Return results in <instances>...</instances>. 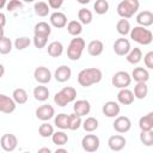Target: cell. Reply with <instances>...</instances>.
Masks as SVG:
<instances>
[{"mask_svg": "<svg viewBox=\"0 0 153 153\" xmlns=\"http://www.w3.org/2000/svg\"><path fill=\"white\" fill-rule=\"evenodd\" d=\"M103 78V73L99 68L91 67L84 68L78 74V82L82 87H90L93 84H98Z\"/></svg>", "mask_w": 153, "mask_h": 153, "instance_id": "6da1fadb", "label": "cell"}, {"mask_svg": "<svg viewBox=\"0 0 153 153\" xmlns=\"http://www.w3.org/2000/svg\"><path fill=\"white\" fill-rule=\"evenodd\" d=\"M130 38L133 41H135L136 43L139 44H142V45H148L152 43L153 41V33L151 30L146 29L145 26H135L134 29H130Z\"/></svg>", "mask_w": 153, "mask_h": 153, "instance_id": "7a4b0ae2", "label": "cell"}, {"mask_svg": "<svg viewBox=\"0 0 153 153\" xmlns=\"http://www.w3.org/2000/svg\"><path fill=\"white\" fill-rule=\"evenodd\" d=\"M85 45L86 44H85L84 38L75 36L74 38H72V41L69 42V44L67 47V57L71 61H78L82 55Z\"/></svg>", "mask_w": 153, "mask_h": 153, "instance_id": "3957f363", "label": "cell"}, {"mask_svg": "<svg viewBox=\"0 0 153 153\" xmlns=\"http://www.w3.org/2000/svg\"><path fill=\"white\" fill-rule=\"evenodd\" d=\"M75 98H76V90L72 86H66L61 91L55 93L54 103L57 106H66L67 104L74 102Z\"/></svg>", "mask_w": 153, "mask_h": 153, "instance_id": "277c9868", "label": "cell"}, {"mask_svg": "<svg viewBox=\"0 0 153 153\" xmlns=\"http://www.w3.org/2000/svg\"><path fill=\"white\" fill-rule=\"evenodd\" d=\"M140 2L139 0H122L117 5V14L121 18H131L139 10Z\"/></svg>", "mask_w": 153, "mask_h": 153, "instance_id": "5b68a950", "label": "cell"}, {"mask_svg": "<svg viewBox=\"0 0 153 153\" xmlns=\"http://www.w3.org/2000/svg\"><path fill=\"white\" fill-rule=\"evenodd\" d=\"M111 82L115 87L117 88H126L130 85L131 82V76L128 72H124V71H118L116 72L112 78H111Z\"/></svg>", "mask_w": 153, "mask_h": 153, "instance_id": "8992f818", "label": "cell"}, {"mask_svg": "<svg viewBox=\"0 0 153 153\" xmlns=\"http://www.w3.org/2000/svg\"><path fill=\"white\" fill-rule=\"evenodd\" d=\"M99 145H100V141H99V137L94 134H86L82 140H81V147L84 151L86 152H96L98 151L99 148Z\"/></svg>", "mask_w": 153, "mask_h": 153, "instance_id": "52a82bcc", "label": "cell"}, {"mask_svg": "<svg viewBox=\"0 0 153 153\" xmlns=\"http://www.w3.org/2000/svg\"><path fill=\"white\" fill-rule=\"evenodd\" d=\"M112 127H114V129L117 133L124 134V133H127V131L130 130V128H131V121L127 116H116L115 117V121L112 123Z\"/></svg>", "mask_w": 153, "mask_h": 153, "instance_id": "ba28073f", "label": "cell"}, {"mask_svg": "<svg viewBox=\"0 0 153 153\" xmlns=\"http://www.w3.org/2000/svg\"><path fill=\"white\" fill-rule=\"evenodd\" d=\"M18 139L13 134H4L0 139V146L5 152H13L17 148Z\"/></svg>", "mask_w": 153, "mask_h": 153, "instance_id": "9c48e42d", "label": "cell"}, {"mask_svg": "<svg viewBox=\"0 0 153 153\" xmlns=\"http://www.w3.org/2000/svg\"><path fill=\"white\" fill-rule=\"evenodd\" d=\"M112 48H114L115 54H116V55H118V56H126V55L129 53V50L131 49L129 39L124 38V37L117 38V39L115 41V43H114Z\"/></svg>", "mask_w": 153, "mask_h": 153, "instance_id": "30bf717a", "label": "cell"}, {"mask_svg": "<svg viewBox=\"0 0 153 153\" xmlns=\"http://www.w3.org/2000/svg\"><path fill=\"white\" fill-rule=\"evenodd\" d=\"M33 76H35V80H36L38 84H42V85L48 84V82L51 80V78H53L50 69L47 68V67H44V66L37 67V68L35 69V72H33Z\"/></svg>", "mask_w": 153, "mask_h": 153, "instance_id": "8fae6325", "label": "cell"}, {"mask_svg": "<svg viewBox=\"0 0 153 153\" xmlns=\"http://www.w3.org/2000/svg\"><path fill=\"white\" fill-rule=\"evenodd\" d=\"M55 116V109L50 104H43L36 109V117L41 121H49Z\"/></svg>", "mask_w": 153, "mask_h": 153, "instance_id": "7c38bea8", "label": "cell"}, {"mask_svg": "<svg viewBox=\"0 0 153 153\" xmlns=\"http://www.w3.org/2000/svg\"><path fill=\"white\" fill-rule=\"evenodd\" d=\"M16 102L13 100V98L0 93V112L4 114H11L16 110Z\"/></svg>", "mask_w": 153, "mask_h": 153, "instance_id": "4fadbf2b", "label": "cell"}, {"mask_svg": "<svg viewBox=\"0 0 153 153\" xmlns=\"http://www.w3.org/2000/svg\"><path fill=\"white\" fill-rule=\"evenodd\" d=\"M102 111H103V114H104L106 117L115 118L116 116H118V115H120L121 108H120V105H118V103H117V102L109 100V102H106V103L103 105Z\"/></svg>", "mask_w": 153, "mask_h": 153, "instance_id": "5bb4252c", "label": "cell"}, {"mask_svg": "<svg viewBox=\"0 0 153 153\" xmlns=\"http://www.w3.org/2000/svg\"><path fill=\"white\" fill-rule=\"evenodd\" d=\"M50 25H53L54 27L56 29H62L67 25V17L63 12H60V11H55L50 14Z\"/></svg>", "mask_w": 153, "mask_h": 153, "instance_id": "9a60e30c", "label": "cell"}, {"mask_svg": "<svg viewBox=\"0 0 153 153\" xmlns=\"http://www.w3.org/2000/svg\"><path fill=\"white\" fill-rule=\"evenodd\" d=\"M126 143H127V141H126L124 136L118 135V134L117 135H111L109 137V140H108V145H109L110 149L115 151V152L122 151L126 147Z\"/></svg>", "mask_w": 153, "mask_h": 153, "instance_id": "2e32d148", "label": "cell"}, {"mask_svg": "<svg viewBox=\"0 0 153 153\" xmlns=\"http://www.w3.org/2000/svg\"><path fill=\"white\" fill-rule=\"evenodd\" d=\"M135 97L133 91H130L129 88H120L118 93H117V102L122 105H130L133 104Z\"/></svg>", "mask_w": 153, "mask_h": 153, "instance_id": "e0dca14e", "label": "cell"}, {"mask_svg": "<svg viewBox=\"0 0 153 153\" xmlns=\"http://www.w3.org/2000/svg\"><path fill=\"white\" fill-rule=\"evenodd\" d=\"M71 76H72V71L68 66H65V65L57 67L54 73V78L59 82H66L71 79Z\"/></svg>", "mask_w": 153, "mask_h": 153, "instance_id": "ac0fdd59", "label": "cell"}, {"mask_svg": "<svg viewBox=\"0 0 153 153\" xmlns=\"http://www.w3.org/2000/svg\"><path fill=\"white\" fill-rule=\"evenodd\" d=\"M73 110H74V112L76 115H79V116L82 117V116H86V115L90 114V111H91V104L86 99H79V100H76L74 103Z\"/></svg>", "mask_w": 153, "mask_h": 153, "instance_id": "d6986e66", "label": "cell"}, {"mask_svg": "<svg viewBox=\"0 0 153 153\" xmlns=\"http://www.w3.org/2000/svg\"><path fill=\"white\" fill-rule=\"evenodd\" d=\"M136 23L140 26L148 27L153 24V13L151 11H141L136 16Z\"/></svg>", "mask_w": 153, "mask_h": 153, "instance_id": "ffe728a7", "label": "cell"}, {"mask_svg": "<svg viewBox=\"0 0 153 153\" xmlns=\"http://www.w3.org/2000/svg\"><path fill=\"white\" fill-rule=\"evenodd\" d=\"M131 79H134L136 82H147L149 79V73L143 67H135L131 72Z\"/></svg>", "mask_w": 153, "mask_h": 153, "instance_id": "44dd1931", "label": "cell"}, {"mask_svg": "<svg viewBox=\"0 0 153 153\" xmlns=\"http://www.w3.org/2000/svg\"><path fill=\"white\" fill-rule=\"evenodd\" d=\"M104 50V44L99 39H93L87 44V53L91 56H99Z\"/></svg>", "mask_w": 153, "mask_h": 153, "instance_id": "7402d4cb", "label": "cell"}, {"mask_svg": "<svg viewBox=\"0 0 153 153\" xmlns=\"http://www.w3.org/2000/svg\"><path fill=\"white\" fill-rule=\"evenodd\" d=\"M33 33L37 36H45L49 37L51 33V27L45 22H38L33 27Z\"/></svg>", "mask_w": 153, "mask_h": 153, "instance_id": "603a6c76", "label": "cell"}, {"mask_svg": "<svg viewBox=\"0 0 153 153\" xmlns=\"http://www.w3.org/2000/svg\"><path fill=\"white\" fill-rule=\"evenodd\" d=\"M47 51H48V54H49L51 57H59V56H61L62 53H63V45H62L61 42L54 41V42H51V43L48 44Z\"/></svg>", "mask_w": 153, "mask_h": 153, "instance_id": "cb8c5ba5", "label": "cell"}, {"mask_svg": "<svg viewBox=\"0 0 153 153\" xmlns=\"http://www.w3.org/2000/svg\"><path fill=\"white\" fill-rule=\"evenodd\" d=\"M33 97L38 102H45L49 98V90L47 86H43L42 84L39 86H36L33 88Z\"/></svg>", "mask_w": 153, "mask_h": 153, "instance_id": "d4e9b609", "label": "cell"}, {"mask_svg": "<svg viewBox=\"0 0 153 153\" xmlns=\"http://www.w3.org/2000/svg\"><path fill=\"white\" fill-rule=\"evenodd\" d=\"M139 128L141 130H152L153 129V112H148L147 115L140 117Z\"/></svg>", "mask_w": 153, "mask_h": 153, "instance_id": "484cf974", "label": "cell"}, {"mask_svg": "<svg viewBox=\"0 0 153 153\" xmlns=\"http://www.w3.org/2000/svg\"><path fill=\"white\" fill-rule=\"evenodd\" d=\"M127 61L131 65H137L142 60V51L140 48H133L129 50V53L126 55Z\"/></svg>", "mask_w": 153, "mask_h": 153, "instance_id": "4316f807", "label": "cell"}, {"mask_svg": "<svg viewBox=\"0 0 153 153\" xmlns=\"http://www.w3.org/2000/svg\"><path fill=\"white\" fill-rule=\"evenodd\" d=\"M134 97L137 99H145L148 94V86L146 82H136L134 87Z\"/></svg>", "mask_w": 153, "mask_h": 153, "instance_id": "83f0119b", "label": "cell"}, {"mask_svg": "<svg viewBox=\"0 0 153 153\" xmlns=\"http://www.w3.org/2000/svg\"><path fill=\"white\" fill-rule=\"evenodd\" d=\"M12 98H13V100L16 102V104H19V105L25 104V103L27 102V92H26L24 88L18 87V88H16V90L13 91Z\"/></svg>", "mask_w": 153, "mask_h": 153, "instance_id": "f1b7e54d", "label": "cell"}, {"mask_svg": "<svg viewBox=\"0 0 153 153\" xmlns=\"http://www.w3.org/2000/svg\"><path fill=\"white\" fill-rule=\"evenodd\" d=\"M33 10H35L36 16H38V17H47L49 14L50 7L44 1H36L35 5H33Z\"/></svg>", "mask_w": 153, "mask_h": 153, "instance_id": "f546056e", "label": "cell"}, {"mask_svg": "<svg viewBox=\"0 0 153 153\" xmlns=\"http://www.w3.org/2000/svg\"><path fill=\"white\" fill-rule=\"evenodd\" d=\"M67 32L71 36H79L82 32V24L79 20H71L67 25Z\"/></svg>", "mask_w": 153, "mask_h": 153, "instance_id": "4dcf8cb0", "label": "cell"}, {"mask_svg": "<svg viewBox=\"0 0 153 153\" xmlns=\"http://www.w3.org/2000/svg\"><path fill=\"white\" fill-rule=\"evenodd\" d=\"M51 141L56 146H65L68 142V135L63 130L54 131L53 135H51Z\"/></svg>", "mask_w": 153, "mask_h": 153, "instance_id": "1f68e13d", "label": "cell"}, {"mask_svg": "<svg viewBox=\"0 0 153 153\" xmlns=\"http://www.w3.org/2000/svg\"><path fill=\"white\" fill-rule=\"evenodd\" d=\"M68 121H69V115L62 112V114H59V115L55 116V118H54V124H55L57 128L65 130V129H68Z\"/></svg>", "mask_w": 153, "mask_h": 153, "instance_id": "d6a6232c", "label": "cell"}, {"mask_svg": "<svg viewBox=\"0 0 153 153\" xmlns=\"http://www.w3.org/2000/svg\"><path fill=\"white\" fill-rule=\"evenodd\" d=\"M130 23H129V20L128 19H126V18H122V19H120L118 22H117V24H116V30H117V32L121 35V36H126V35H128L129 32H130Z\"/></svg>", "mask_w": 153, "mask_h": 153, "instance_id": "836d02e7", "label": "cell"}, {"mask_svg": "<svg viewBox=\"0 0 153 153\" xmlns=\"http://www.w3.org/2000/svg\"><path fill=\"white\" fill-rule=\"evenodd\" d=\"M78 19H79V22H80L81 24L87 25V24H90V23L92 22L93 14H92V12H91L90 10H87V8H80L79 12H78Z\"/></svg>", "mask_w": 153, "mask_h": 153, "instance_id": "e575fe53", "label": "cell"}, {"mask_svg": "<svg viewBox=\"0 0 153 153\" xmlns=\"http://www.w3.org/2000/svg\"><path fill=\"white\" fill-rule=\"evenodd\" d=\"M81 126H82L85 131L92 133V131L97 130V128H98V120L94 117H87L85 121H82Z\"/></svg>", "mask_w": 153, "mask_h": 153, "instance_id": "d590c367", "label": "cell"}, {"mask_svg": "<svg viewBox=\"0 0 153 153\" xmlns=\"http://www.w3.org/2000/svg\"><path fill=\"white\" fill-rule=\"evenodd\" d=\"M81 123H82V120H81V116L76 115L75 112L69 115V121H68V129L69 130H76L81 127Z\"/></svg>", "mask_w": 153, "mask_h": 153, "instance_id": "8d00e7d4", "label": "cell"}, {"mask_svg": "<svg viewBox=\"0 0 153 153\" xmlns=\"http://www.w3.org/2000/svg\"><path fill=\"white\" fill-rule=\"evenodd\" d=\"M53 133H54V127L51 124H49L47 121H44L38 128V134L42 137H51Z\"/></svg>", "mask_w": 153, "mask_h": 153, "instance_id": "74e56055", "label": "cell"}, {"mask_svg": "<svg viewBox=\"0 0 153 153\" xmlns=\"http://www.w3.org/2000/svg\"><path fill=\"white\" fill-rule=\"evenodd\" d=\"M93 10L99 16L105 14L109 11V2L106 0H96V2L93 5Z\"/></svg>", "mask_w": 153, "mask_h": 153, "instance_id": "f35d334b", "label": "cell"}, {"mask_svg": "<svg viewBox=\"0 0 153 153\" xmlns=\"http://www.w3.org/2000/svg\"><path fill=\"white\" fill-rule=\"evenodd\" d=\"M12 41L8 38V37H2L0 38V54L1 55H6V54H10L11 50H12Z\"/></svg>", "mask_w": 153, "mask_h": 153, "instance_id": "ab89813d", "label": "cell"}, {"mask_svg": "<svg viewBox=\"0 0 153 153\" xmlns=\"http://www.w3.org/2000/svg\"><path fill=\"white\" fill-rule=\"evenodd\" d=\"M140 141L145 146H152L153 145V129L152 130H141Z\"/></svg>", "mask_w": 153, "mask_h": 153, "instance_id": "60d3db41", "label": "cell"}, {"mask_svg": "<svg viewBox=\"0 0 153 153\" xmlns=\"http://www.w3.org/2000/svg\"><path fill=\"white\" fill-rule=\"evenodd\" d=\"M30 43H31V39L29 37H25V36L18 37L14 41V48L17 50H24V49H26L30 45Z\"/></svg>", "mask_w": 153, "mask_h": 153, "instance_id": "b9f144b4", "label": "cell"}, {"mask_svg": "<svg viewBox=\"0 0 153 153\" xmlns=\"http://www.w3.org/2000/svg\"><path fill=\"white\" fill-rule=\"evenodd\" d=\"M23 7V2L22 0H10L6 4V10L8 12H14L17 10H20Z\"/></svg>", "mask_w": 153, "mask_h": 153, "instance_id": "7bdbcfd3", "label": "cell"}, {"mask_svg": "<svg viewBox=\"0 0 153 153\" xmlns=\"http://www.w3.org/2000/svg\"><path fill=\"white\" fill-rule=\"evenodd\" d=\"M47 42H48V37H45V36H37V35L33 36V45L37 49L44 48L47 45Z\"/></svg>", "mask_w": 153, "mask_h": 153, "instance_id": "ee69618b", "label": "cell"}, {"mask_svg": "<svg viewBox=\"0 0 153 153\" xmlns=\"http://www.w3.org/2000/svg\"><path fill=\"white\" fill-rule=\"evenodd\" d=\"M143 62H145V66L148 69H152L153 68V51H148L143 56Z\"/></svg>", "mask_w": 153, "mask_h": 153, "instance_id": "f6af8a7d", "label": "cell"}, {"mask_svg": "<svg viewBox=\"0 0 153 153\" xmlns=\"http://www.w3.org/2000/svg\"><path fill=\"white\" fill-rule=\"evenodd\" d=\"M63 4V0H48V5L53 10H59Z\"/></svg>", "mask_w": 153, "mask_h": 153, "instance_id": "bcb514c9", "label": "cell"}, {"mask_svg": "<svg viewBox=\"0 0 153 153\" xmlns=\"http://www.w3.org/2000/svg\"><path fill=\"white\" fill-rule=\"evenodd\" d=\"M6 25V16L5 13L0 12V27H4Z\"/></svg>", "mask_w": 153, "mask_h": 153, "instance_id": "7dc6e473", "label": "cell"}, {"mask_svg": "<svg viewBox=\"0 0 153 153\" xmlns=\"http://www.w3.org/2000/svg\"><path fill=\"white\" fill-rule=\"evenodd\" d=\"M38 152H39V153H42V152L50 153V152H51V149H50V148H48V147H43V148H39V149H38Z\"/></svg>", "mask_w": 153, "mask_h": 153, "instance_id": "c3c4849f", "label": "cell"}, {"mask_svg": "<svg viewBox=\"0 0 153 153\" xmlns=\"http://www.w3.org/2000/svg\"><path fill=\"white\" fill-rule=\"evenodd\" d=\"M4 74H5V67L2 63H0V78H2Z\"/></svg>", "mask_w": 153, "mask_h": 153, "instance_id": "681fc988", "label": "cell"}, {"mask_svg": "<svg viewBox=\"0 0 153 153\" xmlns=\"http://www.w3.org/2000/svg\"><path fill=\"white\" fill-rule=\"evenodd\" d=\"M7 4V0H0V10H2Z\"/></svg>", "mask_w": 153, "mask_h": 153, "instance_id": "f907efd6", "label": "cell"}, {"mask_svg": "<svg viewBox=\"0 0 153 153\" xmlns=\"http://www.w3.org/2000/svg\"><path fill=\"white\" fill-rule=\"evenodd\" d=\"M55 153H67V149H65V148H56Z\"/></svg>", "mask_w": 153, "mask_h": 153, "instance_id": "816d5d0a", "label": "cell"}, {"mask_svg": "<svg viewBox=\"0 0 153 153\" xmlns=\"http://www.w3.org/2000/svg\"><path fill=\"white\" fill-rule=\"evenodd\" d=\"M79 4H81V5H86V4H88L91 0H76Z\"/></svg>", "mask_w": 153, "mask_h": 153, "instance_id": "f5cc1de1", "label": "cell"}, {"mask_svg": "<svg viewBox=\"0 0 153 153\" xmlns=\"http://www.w3.org/2000/svg\"><path fill=\"white\" fill-rule=\"evenodd\" d=\"M5 32H4V27H0V38H2L5 35H4Z\"/></svg>", "mask_w": 153, "mask_h": 153, "instance_id": "db71d44e", "label": "cell"}, {"mask_svg": "<svg viewBox=\"0 0 153 153\" xmlns=\"http://www.w3.org/2000/svg\"><path fill=\"white\" fill-rule=\"evenodd\" d=\"M22 1H24V2H27V4H30V2H33V1H36V0H22Z\"/></svg>", "mask_w": 153, "mask_h": 153, "instance_id": "11a10c76", "label": "cell"}]
</instances>
